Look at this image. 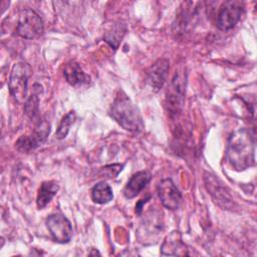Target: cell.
<instances>
[{"instance_id":"6da1fadb","label":"cell","mask_w":257,"mask_h":257,"mask_svg":"<svg viewBox=\"0 0 257 257\" xmlns=\"http://www.w3.org/2000/svg\"><path fill=\"white\" fill-rule=\"evenodd\" d=\"M226 160L237 171H243L255 164L254 136L246 128L233 132L227 143Z\"/></svg>"},{"instance_id":"7a4b0ae2","label":"cell","mask_w":257,"mask_h":257,"mask_svg":"<svg viewBox=\"0 0 257 257\" xmlns=\"http://www.w3.org/2000/svg\"><path fill=\"white\" fill-rule=\"evenodd\" d=\"M109 114L126 131L138 133L144 128L143 118L138 107L123 91H119L115 96Z\"/></svg>"},{"instance_id":"3957f363","label":"cell","mask_w":257,"mask_h":257,"mask_svg":"<svg viewBox=\"0 0 257 257\" xmlns=\"http://www.w3.org/2000/svg\"><path fill=\"white\" fill-rule=\"evenodd\" d=\"M187 85V72L184 67L176 70L166 91V107L171 117H176L182 111Z\"/></svg>"},{"instance_id":"277c9868","label":"cell","mask_w":257,"mask_h":257,"mask_svg":"<svg viewBox=\"0 0 257 257\" xmlns=\"http://www.w3.org/2000/svg\"><path fill=\"white\" fill-rule=\"evenodd\" d=\"M31 66L26 62H17L11 69L8 88L10 94L18 103H25L27 100L28 79L31 76Z\"/></svg>"},{"instance_id":"5b68a950","label":"cell","mask_w":257,"mask_h":257,"mask_svg":"<svg viewBox=\"0 0 257 257\" xmlns=\"http://www.w3.org/2000/svg\"><path fill=\"white\" fill-rule=\"evenodd\" d=\"M164 229L162 213L159 210L148 211L138 229L137 236L141 243L149 245L158 242Z\"/></svg>"},{"instance_id":"8992f818","label":"cell","mask_w":257,"mask_h":257,"mask_svg":"<svg viewBox=\"0 0 257 257\" xmlns=\"http://www.w3.org/2000/svg\"><path fill=\"white\" fill-rule=\"evenodd\" d=\"M44 25L41 17L32 9H23L18 15L16 33L25 39H35L43 34Z\"/></svg>"},{"instance_id":"52a82bcc","label":"cell","mask_w":257,"mask_h":257,"mask_svg":"<svg viewBox=\"0 0 257 257\" xmlns=\"http://www.w3.org/2000/svg\"><path fill=\"white\" fill-rule=\"evenodd\" d=\"M244 12V4L241 1L231 0L224 2L217 14L216 25L220 30L227 31L235 27Z\"/></svg>"},{"instance_id":"ba28073f","label":"cell","mask_w":257,"mask_h":257,"mask_svg":"<svg viewBox=\"0 0 257 257\" xmlns=\"http://www.w3.org/2000/svg\"><path fill=\"white\" fill-rule=\"evenodd\" d=\"M201 8V2H183L176 14V21L174 23L176 33H185L191 29L199 19Z\"/></svg>"},{"instance_id":"9c48e42d","label":"cell","mask_w":257,"mask_h":257,"mask_svg":"<svg viewBox=\"0 0 257 257\" xmlns=\"http://www.w3.org/2000/svg\"><path fill=\"white\" fill-rule=\"evenodd\" d=\"M46 227L54 242L64 244L72 238V226L69 220L61 214H51L46 218Z\"/></svg>"},{"instance_id":"30bf717a","label":"cell","mask_w":257,"mask_h":257,"mask_svg":"<svg viewBox=\"0 0 257 257\" xmlns=\"http://www.w3.org/2000/svg\"><path fill=\"white\" fill-rule=\"evenodd\" d=\"M50 132V124L46 120L36 122L35 128L29 135L20 137L15 143L16 148L21 152H29L44 144Z\"/></svg>"},{"instance_id":"8fae6325","label":"cell","mask_w":257,"mask_h":257,"mask_svg":"<svg viewBox=\"0 0 257 257\" xmlns=\"http://www.w3.org/2000/svg\"><path fill=\"white\" fill-rule=\"evenodd\" d=\"M158 195L163 206L170 210H177L182 202V194L171 179L162 180L157 187Z\"/></svg>"},{"instance_id":"7c38bea8","label":"cell","mask_w":257,"mask_h":257,"mask_svg":"<svg viewBox=\"0 0 257 257\" xmlns=\"http://www.w3.org/2000/svg\"><path fill=\"white\" fill-rule=\"evenodd\" d=\"M170 69V62L166 58L158 59L147 72V82L152 89L159 91L167 80V76Z\"/></svg>"},{"instance_id":"4fadbf2b","label":"cell","mask_w":257,"mask_h":257,"mask_svg":"<svg viewBox=\"0 0 257 257\" xmlns=\"http://www.w3.org/2000/svg\"><path fill=\"white\" fill-rule=\"evenodd\" d=\"M152 174L149 171H140L135 173L126 182L122 194L126 199H133L139 195L150 183Z\"/></svg>"},{"instance_id":"5bb4252c","label":"cell","mask_w":257,"mask_h":257,"mask_svg":"<svg viewBox=\"0 0 257 257\" xmlns=\"http://www.w3.org/2000/svg\"><path fill=\"white\" fill-rule=\"evenodd\" d=\"M162 255L168 256H185L189 255L187 246L183 243L179 232L174 231L165 239L162 248Z\"/></svg>"},{"instance_id":"9a60e30c","label":"cell","mask_w":257,"mask_h":257,"mask_svg":"<svg viewBox=\"0 0 257 257\" xmlns=\"http://www.w3.org/2000/svg\"><path fill=\"white\" fill-rule=\"evenodd\" d=\"M63 75L66 81L73 86L87 84L90 81V77L75 61H69L65 64L63 69Z\"/></svg>"},{"instance_id":"2e32d148","label":"cell","mask_w":257,"mask_h":257,"mask_svg":"<svg viewBox=\"0 0 257 257\" xmlns=\"http://www.w3.org/2000/svg\"><path fill=\"white\" fill-rule=\"evenodd\" d=\"M58 185L54 181H44L40 185L36 198V205L38 209H43L47 206L53 197L58 192Z\"/></svg>"},{"instance_id":"e0dca14e","label":"cell","mask_w":257,"mask_h":257,"mask_svg":"<svg viewBox=\"0 0 257 257\" xmlns=\"http://www.w3.org/2000/svg\"><path fill=\"white\" fill-rule=\"evenodd\" d=\"M113 198V193L109 185L104 182L97 183L91 190V199L97 204H106Z\"/></svg>"},{"instance_id":"ac0fdd59","label":"cell","mask_w":257,"mask_h":257,"mask_svg":"<svg viewBox=\"0 0 257 257\" xmlns=\"http://www.w3.org/2000/svg\"><path fill=\"white\" fill-rule=\"evenodd\" d=\"M207 187H210V192L212 196L215 198V200L221 205L224 204V208H229V204H232V200L230 198L229 193L226 192V188L223 186H219V184L216 183L215 178H211L209 182L207 183Z\"/></svg>"},{"instance_id":"d6986e66","label":"cell","mask_w":257,"mask_h":257,"mask_svg":"<svg viewBox=\"0 0 257 257\" xmlns=\"http://www.w3.org/2000/svg\"><path fill=\"white\" fill-rule=\"evenodd\" d=\"M126 31L125 25L122 23H115L110 30L104 34V40L113 48L116 49Z\"/></svg>"},{"instance_id":"ffe728a7","label":"cell","mask_w":257,"mask_h":257,"mask_svg":"<svg viewBox=\"0 0 257 257\" xmlns=\"http://www.w3.org/2000/svg\"><path fill=\"white\" fill-rule=\"evenodd\" d=\"M42 91V89H36L34 88V92L27 98V100L24 103L25 106V112L28 115V117L34 121H39V109H38V103H39V98L38 94L39 92Z\"/></svg>"},{"instance_id":"44dd1931","label":"cell","mask_w":257,"mask_h":257,"mask_svg":"<svg viewBox=\"0 0 257 257\" xmlns=\"http://www.w3.org/2000/svg\"><path fill=\"white\" fill-rule=\"evenodd\" d=\"M75 117H76L75 116V112L73 110H70L61 118V120H60V122L58 124V127H57V130L55 132L56 139L63 140V139L66 138V136L68 135L70 125L74 122Z\"/></svg>"}]
</instances>
